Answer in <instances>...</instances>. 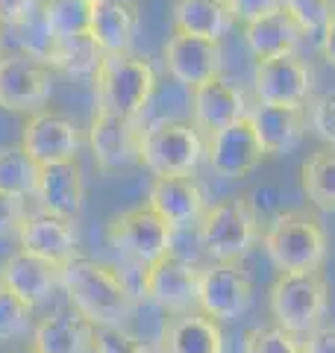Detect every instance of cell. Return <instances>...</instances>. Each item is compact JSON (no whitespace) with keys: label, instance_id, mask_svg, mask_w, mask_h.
I'll return each mask as SVG.
<instances>
[{"label":"cell","instance_id":"1","mask_svg":"<svg viewBox=\"0 0 335 353\" xmlns=\"http://www.w3.org/2000/svg\"><path fill=\"white\" fill-rule=\"evenodd\" d=\"M59 289L68 294L71 306L83 312L94 327H127L136 312V294L127 280L92 256H77L59 268Z\"/></svg>","mask_w":335,"mask_h":353},{"label":"cell","instance_id":"2","mask_svg":"<svg viewBox=\"0 0 335 353\" xmlns=\"http://www.w3.org/2000/svg\"><path fill=\"white\" fill-rule=\"evenodd\" d=\"M262 245L279 274L321 271L329 253L327 230L306 209H285L267 221L262 230Z\"/></svg>","mask_w":335,"mask_h":353},{"label":"cell","instance_id":"3","mask_svg":"<svg viewBox=\"0 0 335 353\" xmlns=\"http://www.w3.org/2000/svg\"><path fill=\"white\" fill-rule=\"evenodd\" d=\"M267 306L276 327L292 336H309L329 312V283L321 271L276 274L267 289Z\"/></svg>","mask_w":335,"mask_h":353},{"label":"cell","instance_id":"4","mask_svg":"<svg viewBox=\"0 0 335 353\" xmlns=\"http://www.w3.org/2000/svg\"><path fill=\"white\" fill-rule=\"evenodd\" d=\"M200 248L212 262H238L259 245L262 221L253 212L247 197H227L206 209L197 227Z\"/></svg>","mask_w":335,"mask_h":353},{"label":"cell","instance_id":"5","mask_svg":"<svg viewBox=\"0 0 335 353\" xmlns=\"http://www.w3.org/2000/svg\"><path fill=\"white\" fill-rule=\"evenodd\" d=\"M97 106L139 121L156 92L153 65L136 53H106L94 74Z\"/></svg>","mask_w":335,"mask_h":353},{"label":"cell","instance_id":"6","mask_svg":"<svg viewBox=\"0 0 335 353\" xmlns=\"http://www.w3.org/2000/svg\"><path fill=\"white\" fill-rule=\"evenodd\" d=\"M206 157V141L192 121L159 118L141 130L139 162L153 176H185Z\"/></svg>","mask_w":335,"mask_h":353},{"label":"cell","instance_id":"7","mask_svg":"<svg viewBox=\"0 0 335 353\" xmlns=\"http://www.w3.org/2000/svg\"><path fill=\"white\" fill-rule=\"evenodd\" d=\"M106 239L118 253L139 262L141 268L171 256L174 248V230L153 212L148 203L124 209L106 224Z\"/></svg>","mask_w":335,"mask_h":353},{"label":"cell","instance_id":"8","mask_svg":"<svg viewBox=\"0 0 335 353\" xmlns=\"http://www.w3.org/2000/svg\"><path fill=\"white\" fill-rule=\"evenodd\" d=\"M50 68L24 50L0 57V106L6 112L36 115L50 101Z\"/></svg>","mask_w":335,"mask_h":353},{"label":"cell","instance_id":"9","mask_svg":"<svg viewBox=\"0 0 335 353\" xmlns=\"http://www.w3.org/2000/svg\"><path fill=\"white\" fill-rule=\"evenodd\" d=\"M253 303V283L238 262H212L200 274L197 312L218 324H230L247 315Z\"/></svg>","mask_w":335,"mask_h":353},{"label":"cell","instance_id":"10","mask_svg":"<svg viewBox=\"0 0 335 353\" xmlns=\"http://www.w3.org/2000/svg\"><path fill=\"white\" fill-rule=\"evenodd\" d=\"M200 274H203L200 265L185 262L171 253V256L144 268L141 285L144 294L156 306H162L168 315H188L197 312L200 303Z\"/></svg>","mask_w":335,"mask_h":353},{"label":"cell","instance_id":"11","mask_svg":"<svg viewBox=\"0 0 335 353\" xmlns=\"http://www.w3.org/2000/svg\"><path fill=\"white\" fill-rule=\"evenodd\" d=\"M80 145H83L80 127L74 124V118L56 112V109H41V112L30 115L24 130H21V148L39 168L77 159Z\"/></svg>","mask_w":335,"mask_h":353},{"label":"cell","instance_id":"12","mask_svg":"<svg viewBox=\"0 0 335 353\" xmlns=\"http://www.w3.org/2000/svg\"><path fill=\"white\" fill-rule=\"evenodd\" d=\"M141 130L144 127H139V121L97 106L92 124H88V148L94 153L97 168L103 174H115L136 165L141 148Z\"/></svg>","mask_w":335,"mask_h":353},{"label":"cell","instance_id":"13","mask_svg":"<svg viewBox=\"0 0 335 353\" xmlns=\"http://www.w3.org/2000/svg\"><path fill=\"white\" fill-rule=\"evenodd\" d=\"M253 85L259 103L271 106H303L315 88V74L306 59L297 53H283L271 59H256Z\"/></svg>","mask_w":335,"mask_h":353},{"label":"cell","instance_id":"14","mask_svg":"<svg viewBox=\"0 0 335 353\" xmlns=\"http://www.w3.org/2000/svg\"><path fill=\"white\" fill-rule=\"evenodd\" d=\"M148 206L159 215L168 227L188 230L200 227L206 215V192L192 174L185 176H153L148 189Z\"/></svg>","mask_w":335,"mask_h":353},{"label":"cell","instance_id":"15","mask_svg":"<svg viewBox=\"0 0 335 353\" xmlns=\"http://www.w3.org/2000/svg\"><path fill=\"white\" fill-rule=\"evenodd\" d=\"M162 59H165L168 74H171L176 83L197 88V85L221 77L223 50H221V41L188 36V32L174 30L171 39H168L162 48Z\"/></svg>","mask_w":335,"mask_h":353},{"label":"cell","instance_id":"16","mask_svg":"<svg viewBox=\"0 0 335 353\" xmlns=\"http://www.w3.org/2000/svg\"><path fill=\"white\" fill-rule=\"evenodd\" d=\"M18 245H21V250L56 265V268H62L65 262H71L77 256L80 236H77L74 218L53 215V212L39 209V212H30L24 218V224L18 230Z\"/></svg>","mask_w":335,"mask_h":353},{"label":"cell","instance_id":"17","mask_svg":"<svg viewBox=\"0 0 335 353\" xmlns=\"http://www.w3.org/2000/svg\"><path fill=\"white\" fill-rule=\"evenodd\" d=\"M206 159L212 171L227 180H238V176L256 171V165L265 159V150L256 139L250 118H241L236 124L212 132L206 139Z\"/></svg>","mask_w":335,"mask_h":353},{"label":"cell","instance_id":"18","mask_svg":"<svg viewBox=\"0 0 335 353\" xmlns=\"http://www.w3.org/2000/svg\"><path fill=\"white\" fill-rule=\"evenodd\" d=\"M97 327L74 306L56 309L32 327L30 347L36 353H94Z\"/></svg>","mask_w":335,"mask_h":353},{"label":"cell","instance_id":"19","mask_svg":"<svg viewBox=\"0 0 335 353\" xmlns=\"http://www.w3.org/2000/svg\"><path fill=\"white\" fill-rule=\"evenodd\" d=\"M247 118H250L256 139H259V145L265 150V157H285V153L300 148V141L306 136L303 106L259 103L250 109Z\"/></svg>","mask_w":335,"mask_h":353},{"label":"cell","instance_id":"20","mask_svg":"<svg viewBox=\"0 0 335 353\" xmlns=\"http://www.w3.org/2000/svg\"><path fill=\"white\" fill-rule=\"evenodd\" d=\"M32 197L39 201L44 212L77 218L85 203V180H83L80 162L71 159V162H56V165L39 168V183Z\"/></svg>","mask_w":335,"mask_h":353},{"label":"cell","instance_id":"21","mask_svg":"<svg viewBox=\"0 0 335 353\" xmlns=\"http://www.w3.org/2000/svg\"><path fill=\"white\" fill-rule=\"evenodd\" d=\"M192 112L194 127L206 130L212 136V132L247 118V101H244L238 85H232L223 77H215V80L192 88Z\"/></svg>","mask_w":335,"mask_h":353},{"label":"cell","instance_id":"22","mask_svg":"<svg viewBox=\"0 0 335 353\" xmlns=\"http://www.w3.org/2000/svg\"><path fill=\"white\" fill-rule=\"evenodd\" d=\"M139 6L132 0H94L88 36L106 53H132V41L139 32Z\"/></svg>","mask_w":335,"mask_h":353},{"label":"cell","instance_id":"23","mask_svg":"<svg viewBox=\"0 0 335 353\" xmlns=\"http://www.w3.org/2000/svg\"><path fill=\"white\" fill-rule=\"evenodd\" d=\"M0 283L30 306H39L59 289V268L27 250H15L0 268Z\"/></svg>","mask_w":335,"mask_h":353},{"label":"cell","instance_id":"24","mask_svg":"<svg viewBox=\"0 0 335 353\" xmlns=\"http://www.w3.org/2000/svg\"><path fill=\"white\" fill-rule=\"evenodd\" d=\"M159 353H223V330L203 312L171 315L162 327Z\"/></svg>","mask_w":335,"mask_h":353},{"label":"cell","instance_id":"25","mask_svg":"<svg viewBox=\"0 0 335 353\" xmlns=\"http://www.w3.org/2000/svg\"><path fill=\"white\" fill-rule=\"evenodd\" d=\"M303 39V30L292 18L285 6L274 9V12L262 15L259 21L244 27V41L253 50L256 59H271L283 57V53H297V44Z\"/></svg>","mask_w":335,"mask_h":353},{"label":"cell","instance_id":"26","mask_svg":"<svg viewBox=\"0 0 335 353\" xmlns=\"http://www.w3.org/2000/svg\"><path fill=\"white\" fill-rule=\"evenodd\" d=\"M232 27V12L227 0H176L174 3V30L188 36L221 41Z\"/></svg>","mask_w":335,"mask_h":353},{"label":"cell","instance_id":"27","mask_svg":"<svg viewBox=\"0 0 335 353\" xmlns=\"http://www.w3.org/2000/svg\"><path fill=\"white\" fill-rule=\"evenodd\" d=\"M100 62H103V50L88 32H77V36H59L53 41L44 65L65 77H94Z\"/></svg>","mask_w":335,"mask_h":353},{"label":"cell","instance_id":"28","mask_svg":"<svg viewBox=\"0 0 335 353\" xmlns=\"http://www.w3.org/2000/svg\"><path fill=\"white\" fill-rule=\"evenodd\" d=\"M300 189L312 206L335 212V148H318L300 165Z\"/></svg>","mask_w":335,"mask_h":353},{"label":"cell","instance_id":"29","mask_svg":"<svg viewBox=\"0 0 335 353\" xmlns=\"http://www.w3.org/2000/svg\"><path fill=\"white\" fill-rule=\"evenodd\" d=\"M39 183V165L32 162L21 145H6L0 148V192L18 194V197H32Z\"/></svg>","mask_w":335,"mask_h":353},{"label":"cell","instance_id":"30","mask_svg":"<svg viewBox=\"0 0 335 353\" xmlns=\"http://www.w3.org/2000/svg\"><path fill=\"white\" fill-rule=\"evenodd\" d=\"M92 3L94 0H44L41 15L56 39L59 36H77V32H88V21H92Z\"/></svg>","mask_w":335,"mask_h":353},{"label":"cell","instance_id":"31","mask_svg":"<svg viewBox=\"0 0 335 353\" xmlns=\"http://www.w3.org/2000/svg\"><path fill=\"white\" fill-rule=\"evenodd\" d=\"M30 327H32V306L0 283V341L27 336Z\"/></svg>","mask_w":335,"mask_h":353},{"label":"cell","instance_id":"32","mask_svg":"<svg viewBox=\"0 0 335 353\" xmlns=\"http://www.w3.org/2000/svg\"><path fill=\"white\" fill-rule=\"evenodd\" d=\"M241 353H300V341L283 327H253L244 333Z\"/></svg>","mask_w":335,"mask_h":353},{"label":"cell","instance_id":"33","mask_svg":"<svg viewBox=\"0 0 335 353\" xmlns=\"http://www.w3.org/2000/svg\"><path fill=\"white\" fill-rule=\"evenodd\" d=\"M285 9L303 32H323L335 18V0H285Z\"/></svg>","mask_w":335,"mask_h":353},{"label":"cell","instance_id":"34","mask_svg":"<svg viewBox=\"0 0 335 353\" xmlns=\"http://www.w3.org/2000/svg\"><path fill=\"white\" fill-rule=\"evenodd\" d=\"M15 30L21 32V50L30 53V57H36V59H41V62L48 59L56 36L50 32L48 21H44V15H41V6L24 21V24H18Z\"/></svg>","mask_w":335,"mask_h":353},{"label":"cell","instance_id":"35","mask_svg":"<svg viewBox=\"0 0 335 353\" xmlns=\"http://www.w3.org/2000/svg\"><path fill=\"white\" fill-rule=\"evenodd\" d=\"M94 353H153L148 341H141L127 327H97Z\"/></svg>","mask_w":335,"mask_h":353},{"label":"cell","instance_id":"36","mask_svg":"<svg viewBox=\"0 0 335 353\" xmlns=\"http://www.w3.org/2000/svg\"><path fill=\"white\" fill-rule=\"evenodd\" d=\"M244 197H247V203L253 206V212L259 215L262 224H267V221L276 218L279 212H285V194H283V189H279L276 183L253 185L250 194H244Z\"/></svg>","mask_w":335,"mask_h":353},{"label":"cell","instance_id":"37","mask_svg":"<svg viewBox=\"0 0 335 353\" xmlns=\"http://www.w3.org/2000/svg\"><path fill=\"white\" fill-rule=\"evenodd\" d=\"M309 121H312V130H315L329 148H335V92L315 97V103L309 109Z\"/></svg>","mask_w":335,"mask_h":353},{"label":"cell","instance_id":"38","mask_svg":"<svg viewBox=\"0 0 335 353\" xmlns=\"http://www.w3.org/2000/svg\"><path fill=\"white\" fill-rule=\"evenodd\" d=\"M27 201L18 194H6L0 192V239H9V236H18L21 224L27 218Z\"/></svg>","mask_w":335,"mask_h":353},{"label":"cell","instance_id":"39","mask_svg":"<svg viewBox=\"0 0 335 353\" xmlns=\"http://www.w3.org/2000/svg\"><path fill=\"white\" fill-rule=\"evenodd\" d=\"M227 6L232 12V21H241V24L247 27L253 21H259L262 15L285 6V0H227Z\"/></svg>","mask_w":335,"mask_h":353},{"label":"cell","instance_id":"40","mask_svg":"<svg viewBox=\"0 0 335 353\" xmlns=\"http://www.w3.org/2000/svg\"><path fill=\"white\" fill-rule=\"evenodd\" d=\"M39 9V0H0V27H18Z\"/></svg>","mask_w":335,"mask_h":353},{"label":"cell","instance_id":"41","mask_svg":"<svg viewBox=\"0 0 335 353\" xmlns=\"http://www.w3.org/2000/svg\"><path fill=\"white\" fill-rule=\"evenodd\" d=\"M300 353H335V327H318L300 341Z\"/></svg>","mask_w":335,"mask_h":353},{"label":"cell","instance_id":"42","mask_svg":"<svg viewBox=\"0 0 335 353\" xmlns=\"http://www.w3.org/2000/svg\"><path fill=\"white\" fill-rule=\"evenodd\" d=\"M321 53L323 59H327L332 68H335V18L329 21L327 27H323V36H321Z\"/></svg>","mask_w":335,"mask_h":353},{"label":"cell","instance_id":"43","mask_svg":"<svg viewBox=\"0 0 335 353\" xmlns=\"http://www.w3.org/2000/svg\"><path fill=\"white\" fill-rule=\"evenodd\" d=\"M6 53V32H3V27H0V57Z\"/></svg>","mask_w":335,"mask_h":353},{"label":"cell","instance_id":"44","mask_svg":"<svg viewBox=\"0 0 335 353\" xmlns=\"http://www.w3.org/2000/svg\"><path fill=\"white\" fill-rule=\"evenodd\" d=\"M12 353H36V350H32V347H27V350H12Z\"/></svg>","mask_w":335,"mask_h":353}]
</instances>
